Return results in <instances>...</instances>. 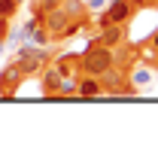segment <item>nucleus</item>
I'll use <instances>...</instances> for the list:
<instances>
[{"mask_svg":"<svg viewBox=\"0 0 158 152\" xmlns=\"http://www.w3.org/2000/svg\"><path fill=\"white\" fill-rule=\"evenodd\" d=\"M76 97H79V100H91V97H100V79H98V76H88V73H79Z\"/></svg>","mask_w":158,"mask_h":152,"instance_id":"obj_6","label":"nucleus"},{"mask_svg":"<svg viewBox=\"0 0 158 152\" xmlns=\"http://www.w3.org/2000/svg\"><path fill=\"white\" fill-rule=\"evenodd\" d=\"M79 9H82V6H79L76 0H70L67 6H64V0H61V6H55V9H49V12H46V15L40 19V24L46 27V34H49L52 40H61V34H64V27L70 24V19H73V15H79Z\"/></svg>","mask_w":158,"mask_h":152,"instance_id":"obj_2","label":"nucleus"},{"mask_svg":"<svg viewBox=\"0 0 158 152\" xmlns=\"http://www.w3.org/2000/svg\"><path fill=\"white\" fill-rule=\"evenodd\" d=\"M19 6H21V0H19Z\"/></svg>","mask_w":158,"mask_h":152,"instance_id":"obj_16","label":"nucleus"},{"mask_svg":"<svg viewBox=\"0 0 158 152\" xmlns=\"http://www.w3.org/2000/svg\"><path fill=\"white\" fill-rule=\"evenodd\" d=\"M113 64H116V49H106V46H98V43H91L88 52L79 55V61H76L79 73H88V76H100Z\"/></svg>","mask_w":158,"mask_h":152,"instance_id":"obj_1","label":"nucleus"},{"mask_svg":"<svg viewBox=\"0 0 158 152\" xmlns=\"http://www.w3.org/2000/svg\"><path fill=\"white\" fill-rule=\"evenodd\" d=\"M85 6H88V9H91V12H100V9H103V6H106V0H88V3H85Z\"/></svg>","mask_w":158,"mask_h":152,"instance_id":"obj_11","label":"nucleus"},{"mask_svg":"<svg viewBox=\"0 0 158 152\" xmlns=\"http://www.w3.org/2000/svg\"><path fill=\"white\" fill-rule=\"evenodd\" d=\"M152 0H131V6H149Z\"/></svg>","mask_w":158,"mask_h":152,"instance_id":"obj_14","label":"nucleus"},{"mask_svg":"<svg viewBox=\"0 0 158 152\" xmlns=\"http://www.w3.org/2000/svg\"><path fill=\"white\" fill-rule=\"evenodd\" d=\"M19 79H21V70L12 64V67H6L3 73H0V88H9L6 91V100H12V95H15V88H19Z\"/></svg>","mask_w":158,"mask_h":152,"instance_id":"obj_8","label":"nucleus"},{"mask_svg":"<svg viewBox=\"0 0 158 152\" xmlns=\"http://www.w3.org/2000/svg\"><path fill=\"white\" fill-rule=\"evenodd\" d=\"M34 3H37V0H34Z\"/></svg>","mask_w":158,"mask_h":152,"instance_id":"obj_17","label":"nucleus"},{"mask_svg":"<svg viewBox=\"0 0 158 152\" xmlns=\"http://www.w3.org/2000/svg\"><path fill=\"white\" fill-rule=\"evenodd\" d=\"M9 34V19H0V40H6Z\"/></svg>","mask_w":158,"mask_h":152,"instance_id":"obj_12","label":"nucleus"},{"mask_svg":"<svg viewBox=\"0 0 158 152\" xmlns=\"http://www.w3.org/2000/svg\"><path fill=\"white\" fill-rule=\"evenodd\" d=\"M46 73H43V88H46V97L49 100H58V91H61V70L52 64V67H43Z\"/></svg>","mask_w":158,"mask_h":152,"instance_id":"obj_7","label":"nucleus"},{"mask_svg":"<svg viewBox=\"0 0 158 152\" xmlns=\"http://www.w3.org/2000/svg\"><path fill=\"white\" fill-rule=\"evenodd\" d=\"M94 43H98V46H106V49H118V46L125 43V31H122V24H103Z\"/></svg>","mask_w":158,"mask_h":152,"instance_id":"obj_5","label":"nucleus"},{"mask_svg":"<svg viewBox=\"0 0 158 152\" xmlns=\"http://www.w3.org/2000/svg\"><path fill=\"white\" fill-rule=\"evenodd\" d=\"M152 3H158V0H152Z\"/></svg>","mask_w":158,"mask_h":152,"instance_id":"obj_15","label":"nucleus"},{"mask_svg":"<svg viewBox=\"0 0 158 152\" xmlns=\"http://www.w3.org/2000/svg\"><path fill=\"white\" fill-rule=\"evenodd\" d=\"M46 49L43 46H34L31 40L24 43V46H19V52H15V67L21 70V76H34L40 73L43 67H46Z\"/></svg>","mask_w":158,"mask_h":152,"instance_id":"obj_3","label":"nucleus"},{"mask_svg":"<svg viewBox=\"0 0 158 152\" xmlns=\"http://www.w3.org/2000/svg\"><path fill=\"white\" fill-rule=\"evenodd\" d=\"M106 6H110V9L100 12V27H103V24H125V21L134 15L131 0H113V3H106Z\"/></svg>","mask_w":158,"mask_h":152,"instance_id":"obj_4","label":"nucleus"},{"mask_svg":"<svg viewBox=\"0 0 158 152\" xmlns=\"http://www.w3.org/2000/svg\"><path fill=\"white\" fill-rule=\"evenodd\" d=\"M15 12H19V0H0V19H15Z\"/></svg>","mask_w":158,"mask_h":152,"instance_id":"obj_10","label":"nucleus"},{"mask_svg":"<svg viewBox=\"0 0 158 152\" xmlns=\"http://www.w3.org/2000/svg\"><path fill=\"white\" fill-rule=\"evenodd\" d=\"M149 82H152V67H134L131 76H128V85H131L137 95H140V88H146Z\"/></svg>","mask_w":158,"mask_h":152,"instance_id":"obj_9","label":"nucleus"},{"mask_svg":"<svg viewBox=\"0 0 158 152\" xmlns=\"http://www.w3.org/2000/svg\"><path fill=\"white\" fill-rule=\"evenodd\" d=\"M149 46H152V52H158V31H152V37H149Z\"/></svg>","mask_w":158,"mask_h":152,"instance_id":"obj_13","label":"nucleus"}]
</instances>
